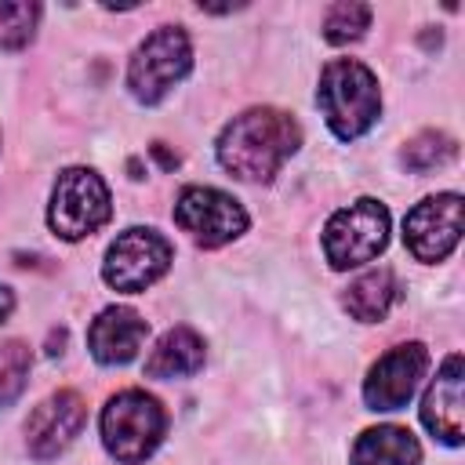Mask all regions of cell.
Returning <instances> with one entry per match:
<instances>
[{
	"label": "cell",
	"instance_id": "cell-17",
	"mask_svg": "<svg viewBox=\"0 0 465 465\" xmlns=\"http://www.w3.org/2000/svg\"><path fill=\"white\" fill-rule=\"evenodd\" d=\"M29 367H33V352L25 341L11 338V341H0V407H11L25 381H29Z\"/></svg>",
	"mask_w": 465,
	"mask_h": 465
},
{
	"label": "cell",
	"instance_id": "cell-11",
	"mask_svg": "<svg viewBox=\"0 0 465 465\" xmlns=\"http://www.w3.org/2000/svg\"><path fill=\"white\" fill-rule=\"evenodd\" d=\"M87 421V403L80 392L73 389H62L54 396H47L25 421V443H29V454L36 461H51L58 458L84 429Z\"/></svg>",
	"mask_w": 465,
	"mask_h": 465
},
{
	"label": "cell",
	"instance_id": "cell-16",
	"mask_svg": "<svg viewBox=\"0 0 465 465\" xmlns=\"http://www.w3.org/2000/svg\"><path fill=\"white\" fill-rule=\"evenodd\" d=\"M396 294H400V287H396L392 269H371V272H363L360 280L349 283V291H345V309H349V316L360 320V323H378V320H385V312L392 309Z\"/></svg>",
	"mask_w": 465,
	"mask_h": 465
},
{
	"label": "cell",
	"instance_id": "cell-6",
	"mask_svg": "<svg viewBox=\"0 0 465 465\" xmlns=\"http://www.w3.org/2000/svg\"><path fill=\"white\" fill-rule=\"evenodd\" d=\"M385 243H389V211L371 196L334 211L323 229V254L334 269L374 262L385 251Z\"/></svg>",
	"mask_w": 465,
	"mask_h": 465
},
{
	"label": "cell",
	"instance_id": "cell-15",
	"mask_svg": "<svg viewBox=\"0 0 465 465\" xmlns=\"http://www.w3.org/2000/svg\"><path fill=\"white\" fill-rule=\"evenodd\" d=\"M352 465H421V447L411 429L378 425L360 432L352 447Z\"/></svg>",
	"mask_w": 465,
	"mask_h": 465
},
{
	"label": "cell",
	"instance_id": "cell-2",
	"mask_svg": "<svg viewBox=\"0 0 465 465\" xmlns=\"http://www.w3.org/2000/svg\"><path fill=\"white\" fill-rule=\"evenodd\" d=\"M316 102H320V113H323L327 127L341 142H352L363 131H371L378 113H381L378 80L356 58H334V62L323 65L320 87H316Z\"/></svg>",
	"mask_w": 465,
	"mask_h": 465
},
{
	"label": "cell",
	"instance_id": "cell-19",
	"mask_svg": "<svg viewBox=\"0 0 465 465\" xmlns=\"http://www.w3.org/2000/svg\"><path fill=\"white\" fill-rule=\"evenodd\" d=\"M36 22H40V4H29V0L0 4V47L7 51L25 47L36 33Z\"/></svg>",
	"mask_w": 465,
	"mask_h": 465
},
{
	"label": "cell",
	"instance_id": "cell-1",
	"mask_svg": "<svg viewBox=\"0 0 465 465\" xmlns=\"http://www.w3.org/2000/svg\"><path fill=\"white\" fill-rule=\"evenodd\" d=\"M302 145L298 124L269 105L232 116L218 134V163L240 182H272V174Z\"/></svg>",
	"mask_w": 465,
	"mask_h": 465
},
{
	"label": "cell",
	"instance_id": "cell-10",
	"mask_svg": "<svg viewBox=\"0 0 465 465\" xmlns=\"http://www.w3.org/2000/svg\"><path fill=\"white\" fill-rule=\"evenodd\" d=\"M425 367H429V349L421 341H407V345L389 349L367 371L363 403L371 411H400V407H407L414 389L425 378Z\"/></svg>",
	"mask_w": 465,
	"mask_h": 465
},
{
	"label": "cell",
	"instance_id": "cell-21",
	"mask_svg": "<svg viewBox=\"0 0 465 465\" xmlns=\"http://www.w3.org/2000/svg\"><path fill=\"white\" fill-rule=\"evenodd\" d=\"M11 309H15V294H11V287L0 283V323L11 316Z\"/></svg>",
	"mask_w": 465,
	"mask_h": 465
},
{
	"label": "cell",
	"instance_id": "cell-12",
	"mask_svg": "<svg viewBox=\"0 0 465 465\" xmlns=\"http://www.w3.org/2000/svg\"><path fill=\"white\" fill-rule=\"evenodd\" d=\"M461 385H465V363L458 352H450L443 360V367L436 371L425 400H421V421L425 429L443 440L447 447H458L465 440V396H461Z\"/></svg>",
	"mask_w": 465,
	"mask_h": 465
},
{
	"label": "cell",
	"instance_id": "cell-13",
	"mask_svg": "<svg viewBox=\"0 0 465 465\" xmlns=\"http://www.w3.org/2000/svg\"><path fill=\"white\" fill-rule=\"evenodd\" d=\"M149 323L127 309V305H109L105 312H98V320L87 331V349L98 363L116 367V363H131L145 341Z\"/></svg>",
	"mask_w": 465,
	"mask_h": 465
},
{
	"label": "cell",
	"instance_id": "cell-5",
	"mask_svg": "<svg viewBox=\"0 0 465 465\" xmlns=\"http://www.w3.org/2000/svg\"><path fill=\"white\" fill-rule=\"evenodd\" d=\"M109 189L91 167H65L51 189L47 225L62 240H84L109 222Z\"/></svg>",
	"mask_w": 465,
	"mask_h": 465
},
{
	"label": "cell",
	"instance_id": "cell-3",
	"mask_svg": "<svg viewBox=\"0 0 465 465\" xmlns=\"http://www.w3.org/2000/svg\"><path fill=\"white\" fill-rule=\"evenodd\" d=\"M163 429H167V414L160 400L142 389L116 392L102 411V443L120 465L145 461L160 447Z\"/></svg>",
	"mask_w": 465,
	"mask_h": 465
},
{
	"label": "cell",
	"instance_id": "cell-7",
	"mask_svg": "<svg viewBox=\"0 0 465 465\" xmlns=\"http://www.w3.org/2000/svg\"><path fill=\"white\" fill-rule=\"evenodd\" d=\"M171 243L167 236H160L156 229H124L109 251H105V262H102V276L113 291H124V294H138L145 287H153L167 269H171Z\"/></svg>",
	"mask_w": 465,
	"mask_h": 465
},
{
	"label": "cell",
	"instance_id": "cell-4",
	"mask_svg": "<svg viewBox=\"0 0 465 465\" xmlns=\"http://www.w3.org/2000/svg\"><path fill=\"white\" fill-rule=\"evenodd\" d=\"M193 65V47L182 25H160L149 33L127 65V87L138 102L156 105L178 80H185Z\"/></svg>",
	"mask_w": 465,
	"mask_h": 465
},
{
	"label": "cell",
	"instance_id": "cell-20",
	"mask_svg": "<svg viewBox=\"0 0 465 465\" xmlns=\"http://www.w3.org/2000/svg\"><path fill=\"white\" fill-rule=\"evenodd\" d=\"M371 25V7L367 4H356V0H341V4H331L327 15H323V36L331 44H349V40H360Z\"/></svg>",
	"mask_w": 465,
	"mask_h": 465
},
{
	"label": "cell",
	"instance_id": "cell-8",
	"mask_svg": "<svg viewBox=\"0 0 465 465\" xmlns=\"http://www.w3.org/2000/svg\"><path fill=\"white\" fill-rule=\"evenodd\" d=\"M174 222L200 247H222L247 229V211L222 189L189 185L174 203Z\"/></svg>",
	"mask_w": 465,
	"mask_h": 465
},
{
	"label": "cell",
	"instance_id": "cell-18",
	"mask_svg": "<svg viewBox=\"0 0 465 465\" xmlns=\"http://www.w3.org/2000/svg\"><path fill=\"white\" fill-rule=\"evenodd\" d=\"M454 153H458V145H454L450 134H443V131H421V134H414V138L407 142L403 163H407L411 171L425 174V171H436V167H443L447 160H454Z\"/></svg>",
	"mask_w": 465,
	"mask_h": 465
},
{
	"label": "cell",
	"instance_id": "cell-9",
	"mask_svg": "<svg viewBox=\"0 0 465 465\" xmlns=\"http://www.w3.org/2000/svg\"><path fill=\"white\" fill-rule=\"evenodd\" d=\"M461 236V196L440 193L421 203H414L403 218V240L407 251L418 262H443Z\"/></svg>",
	"mask_w": 465,
	"mask_h": 465
},
{
	"label": "cell",
	"instance_id": "cell-14",
	"mask_svg": "<svg viewBox=\"0 0 465 465\" xmlns=\"http://www.w3.org/2000/svg\"><path fill=\"white\" fill-rule=\"evenodd\" d=\"M203 367V338L193 327H171L145 360L149 378H189Z\"/></svg>",
	"mask_w": 465,
	"mask_h": 465
}]
</instances>
